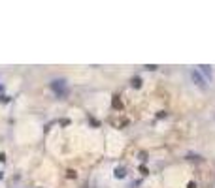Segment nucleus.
Here are the masks:
<instances>
[{"label": "nucleus", "mask_w": 215, "mask_h": 188, "mask_svg": "<svg viewBox=\"0 0 215 188\" xmlns=\"http://www.w3.org/2000/svg\"><path fill=\"white\" fill-rule=\"evenodd\" d=\"M51 89H53V92L59 96V98H62V96H66V92H68V87H66V83L62 79H57L51 83Z\"/></svg>", "instance_id": "1"}, {"label": "nucleus", "mask_w": 215, "mask_h": 188, "mask_svg": "<svg viewBox=\"0 0 215 188\" xmlns=\"http://www.w3.org/2000/svg\"><path fill=\"white\" fill-rule=\"evenodd\" d=\"M191 79H192V83L196 85V87H200V89H206L208 87V81H206V77L198 72V70H192L191 72Z\"/></svg>", "instance_id": "2"}, {"label": "nucleus", "mask_w": 215, "mask_h": 188, "mask_svg": "<svg viewBox=\"0 0 215 188\" xmlns=\"http://www.w3.org/2000/svg\"><path fill=\"white\" fill-rule=\"evenodd\" d=\"M198 68H200L202 75H206V81L211 79V66H198Z\"/></svg>", "instance_id": "3"}, {"label": "nucleus", "mask_w": 215, "mask_h": 188, "mask_svg": "<svg viewBox=\"0 0 215 188\" xmlns=\"http://www.w3.org/2000/svg\"><path fill=\"white\" fill-rule=\"evenodd\" d=\"M113 173H115L117 179H125V177H126V169L119 166V167H115V171H113Z\"/></svg>", "instance_id": "4"}, {"label": "nucleus", "mask_w": 215, "mask_h": 188, "mask_svg": "<svg viewBox=\"0 0 215 188\" xmlns=\"http://www.w3.org/2000/svg\"><path fill=\"white\" fill-rule=\"evenodd\" d=\"M132 87H134V89H140L142 87V79L140 77H132Z\"/></svg>", "instance_id": "5"}, {"label": "nucleus", "mask_w": 215, "mask_h": 188, "mask_svg": "<svg viewBox=\"0 0 215 188\" xmlns=\"http://www.w3.org/2000/svg\"><path fill=\"white\" fill-rule=\"evenodd\" d=\"M8 102H9V96H0V104H8Z\"/></svg>", "instance_id": "6"}, {"label": "nucleus", "mask_w": 215, "mask_h": 188, "mask_svg": "<svg viewBox=\"0 0 215 188\" xmlns=\"http://www.w3.org/2000/svg\"><path fill=\"white\" fill-rule=\"evenodd\" d=\"M140 173H142V175H147V169H145V167H143V166L140 167Z\"/></svg>", "instance_id": "7"}, {"label": "nucleus", "mask_w": 215, "mask_h": 188, "mask_svg": "<svg viewBox=\"0 0 215 188\" xmlns=\"http://www.w3.org/2000/svg\"><path fill=\"white\" fill-rule=\"evenodd\" d=\"M187 188H196V184H194V182L191 181V182H189V184H187Z\"/></svg>", "instance_id": "8"}, {"label": "nucleus", "mask_w": 215, "mask_h": 188, "mask_svg": "<svg viewBox=\"0 0 215 188\" xmlns=\"http://www.w3.org/2000/svg\"><path fill=\"white\" fill-rule=\"evenodd\" d=\"M6 160V154H4V152H0V162H4Z\"/></svg>", "instance_id": "9"}]
</instances>
